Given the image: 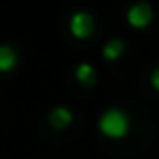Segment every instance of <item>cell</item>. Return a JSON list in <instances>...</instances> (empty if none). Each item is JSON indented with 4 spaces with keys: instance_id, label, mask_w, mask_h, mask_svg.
I'll return each mask as SVG.
<instances>
[{
    "instance_id": "6da1fadb",
    "label": "cell",
    "mask_w": 159,
    "mask_h": 159,
    "mask_svg": "<svg viewBox=\"0 0 159 159\" xmlns=\"http://www.w3.org/2000/svg\"><path fill=\"white\" fill-rule=\"evenodd\" d=\"M98 129L105 137H111V139H122L129 129H131V122H129V116L122 111V109H107L100 120H98Z\"/></svg>"
},
{
    "instance_id": "7a4b0ae2",
    "label": "cell",
    "mask_w": 159,
    "mask_h": 159,
    "mask_svg": "<svg viewBox=\"0 0 159 159\" xmlns=\"http://www.w3.org/2000/svg\"><path fill=\"white\" fill-rule=\"evenodd\" d=\"M70 33L76 39H87L94 33V18L87 11H76L70 18Z\"/></svg>"
},
{
    "instance_id": "3957f363",
    "label": "cell",
    "mask_w": 159,
    "mask_h": 159,
    "mask_svg": "<svg viewBox=\"0 0 159 159\" xmlns=\"http://www.w3.org/2000/svg\"><path fill=\"white\" fill-rule=\"evenodd\" d=\"M126 22L133 29H146L152 22V9H150V5L148 2H135L133 7H129Z\"/></svg>"
},
{
    "instance_id": "277c9868",
    "label": "cell",
    "mask_w": 159,
    "mask_h": 159,
    "mask_svg": "<svg viewBox=\"0 0 159 159\" xmlns=\"http://www.w3.org/2000/svg\"><path fill=\"white\" fill-rule=\"evenodd\" d=\"M72 111L70 109H66V107H55L52 111H50V116H48V120H50V124L57 129V131H63V129H68L70 124H72Z\"/></svg>"
},
{
    "instance_id": "5b68a950",
    "label": "cell",
    "mask_w": 159,
    "mask_h": 159,
    "mask_svg": "<svg viewBox=\"0 0 159 159\" xmlns=\"http://www.w3.org/2000/svg\"><path fill=\"white\" fill-rule=\"evenodd\" d=\"M18 66V52L7 46V44H0V72H11Z\"/></svg>"
},
{
    "instance_id": "8992f818",
    "label": "cell",
    "mask_w": 159,
    "mask_h": 159,
    "mask_svg": "<svg viewBox=\"0 0 159 159\" xmlns=\"http://www.w3.org/2000/svg\"><path fill=\"white\" fill-rule=\"evenodd\" d=\"M74 76H76V81H79L81 85H85V87H92V85L96 83V70H94L89 63H81V66L76 68Z\"/></svg>"
},
{
    "instance_id": "52a82bcc",
    "label": "cell",
    "mask_w": 159,
    "mask_h": 159,
    "mask_svg": "<svg viewBox=\"0 0 159 159\" xmlns=\"http://www.w3.org/2000/svg\"><path fill=\"white\" fill-rule=\"evenodd\" d=\"M122 52H124V42L122 39H111L102 48V57L107 61H116L118 57H122Z\"/></svg>"
},
{
    "instance_id": "ba28073f",
    "label": "cell",
    "mask_w": 159,
    "mask_h": 159,
    "mask_svg": "<svg viewBox=\"0 0 159 159\" xmlns=\"http://www.w3.org/2000/svg\"><path fill=\"white\" fill-rule=\"evenodd\" d=\"M150 85L159 92V68H155V70H152V74H150Z\"/></svg>"
}]
</instances>
